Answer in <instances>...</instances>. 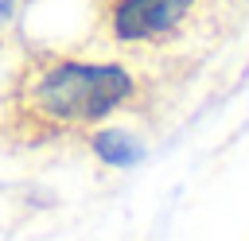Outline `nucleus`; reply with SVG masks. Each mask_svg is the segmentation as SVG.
Returning a JSON list of instances; mask_svg holds the SVG:
<instances>
[{
	"label": "nucleus",
	"mask_w": 249,
	"mask_h": 241,
	"mask_svg": "<svg viewBox=\"0 0 249 241\" xmlns=\"http://www.w3.org/2000/svg\"><path fill=\"white\" fill-rule=\"evenodd\" d=\"M23 93L35 117L54 124H86L109 117L132 93V74L113 62L54 58L31 74Z\"/></svg>",
	"instance_id": "f257e3e1"
},
{
	"label": "nucleus",
	"mask_w": 249,
	"mask_h": 241,
	"mask_svg": "<svg viewBox=\"0 0 249 241\" xmlns=\"http://www.w3.org/2000/svg\"><path fill=\"white\" fill-rule=\"evenodd\" d=\"M191 8H195V0H117L109 23H113L117 39L136 43V39H156V35L171 31Z\"/></svg>",
	"instance_id": "f03ea898"
},
{
	"label": "nucleus",
	"mask_w": 249,
	"mask_h": 241,
	"mask_svg": "<svg viewBox=\"0 0 249 241\" xmlns=\"http://www.w3.org/2000/svg\"><path fill=\"white\" fill-rule=\"evenodd\" d=\"M93 152H97L105 163H113V167H132V163H140V155H144V148H140L128 132H121V128L97 132V136H93Z\"/></svg>",
	"instance_id": "7ed1b4c3"
},
{
	"label": "nucleus",
	"mask_w": 249,
	"mask_h": 241,
	"mask_svg": "<svg viewBox=\"0 0 249 241\" xmlns=\"http://www.w3.org/2000/svg\"><path fill=\"white\" fill-rule=\"evenodd\" d=\"M12 8H16V0H0V27L12 19Z\"/></svg>",
	"instance_id": "20e7f679"
}]
</instances>
